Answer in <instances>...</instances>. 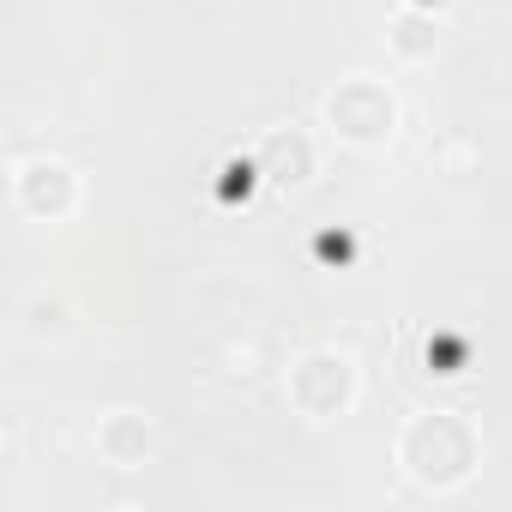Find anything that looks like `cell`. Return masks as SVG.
Here are the masks:
<instances>
[{
    "mask_svg": "<svg viewBox=\"0 0 512 512\" xmlns=\"http://www.w3.org/2000/svg\"><path fill=\"white\" fill-rule=\"evenodd\" d=\"M320 127H326L338 145H350V151H380V145H392V133L404 127V103H398V91H392L386 79L350 73V79H338V85L326 91Z\"/></svg>",
    "mask_w": 512,
    "mask_h": 512,
    "instance_id": "cell-2",
    "label": "cell"
},
{
    "mask_svg": "<svg viewBox=\"0 0 512 512\" xmlns=\"http://www.w3.org/2000/svg\"><path fill=\"white\" fill-rule=\"evenodd\" d=\"M7 193H13V211L31 217V223H67L79 205H85V175L67 163V157H19L13 175H7Z\"/></svg>",
    "mask_w": 512,
    "mask_h": 512,
    "instance_id": "cell-4",
    "label": "cell"
},
{
    "mask_svg": "<svg viewBox=\"0 0 512 512\" xmlns=\"http://www.w3.org/2000/svg\"><path fill=\"white\" fill-rule=\"evenodd\" d=\"M398 476L422 494H458L482 464V428L464 410H410L392 440Z\"/></svg>",
    "mask_w": 512,
    "mask_h": 512,
    "instance_id": "cell-1",
    "label": "cell"
},
{
    "mask_svg": "<svg viewBox=\"0 0 512 512\" xmlns=\"http://www.w3.org/2000/svg\"><path fill=\"white\" fill-rule=\"evenodd\" d=\"M386 49L398 55V61H434L440 55V13H428V7H404L392 13V31H386Z\"/></svg>",
    "mask_w": 512,
    "mask_h": 512,
    "instance_id": "cell-7",
    "label": "cell"
},
{
    "mask_svg": "<svg viewBox=\"0 0 512 512\" xmlns=\"http://www.w3.org/2000/svg\"><path fill=\"white\" fill-rule=\"evenodd\" d=\"M253 169H260L272 187H308L314 169H320V145L308 127H272L253 151Z\"/></svg>",
    "mask_w": 512,
    "mask_h": 512,
    "instance_id": "cell-6",
    "label": "cell"
},
{
    "mask_svg": "<svg viewBox=\"0 0 512 512\" xmlns=\"http://www.w3.org/2000/svg\"><path fill=\"white\" fill-rule=\"evenodd\" d=\"M410 7H428V13H440V7H446V0H410Z\"/></svg>",
    "mask_w": 512,
    "mask_h": 512,
    "instance_id": "cell-9",
    "label": "cell"
},
{
    "mask_svg": "<svg viewBox=\"0 0 512 512\" xmlns=\"http://www.w3.org/2000/svg\"><path fill=\"white\" fill-rule=\"evenodd\" d=\"M19 326H25V338H37V344H61V338L73 332V308H67V296L31 290L25 308H19Z\"/></svg>",
    "mask_w": 512,
    "mask_h": 512,
    "instance_id": "cell-8",
    "label": "cell"
},
{
    "mask_svg": "<svg viewBox=\"0 0 512 512\" xmlns=\"http://www.w3.org/2000/svg\"><path fill=\"white\" fill-rule=\"evenodd\" d=\"M284 398L302 422H338L362 398V368L344 350H308L284 374Z\"/></svg>",
    "mask_w": 512,
    "mask_h": 512,
    "instance_id": "cell-3",
    "label": "cell"
},
{
    "mask_svg": "<svg viewBox=\"0 0 512 512\" xmlns=\"http://www.w3.org/2000/svg\"><path fill=\"white\" fill-rule=\"evenodd\" d=\"M91 452L109 470H145L157 458V422L145 410H127V404L121 410H103L97 428H91Z\"/></svg>",
    "mask_w": 512,
    "mask_h": 512,
    "instance_id": "cell-5",
    "label": "cell"
}]
</instances>
